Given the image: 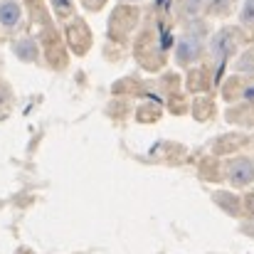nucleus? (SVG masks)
<instances>
[{"label": "nucleus", "mask_w": 254, "mask_h": 254, "mask_svg": "<svg viewBox=\"0 0 254 254\" xmlns=\"http://www.w3.org/2000/svg\"><path fill=\"white\" fill-rule=\"evenodd\" d=\"M200 55H202V40L197 35H183L178 40V47H175L178 64H192Z\"/></svg>", "instance_id": "obj_1"}, {"label": "nucleus", "mask_w": 254, "mask_h": 254, "mask_svg": "<svg viewBox=\"0 0 254 254\" xmlns=\"http://www.w3.org/2000/svg\"><path fill=\"white\" fill-rule=\"evenodd\" d=\"M227 178H230V183L237 185V188L250 185V183H254V163L250 158H235V161H230Z\"/></svg>", "instance_id": "obj_2"}, {"label": "nucleus", "mask_w": 254, "mask_h": 254, "mask_svg": "<svg viewBox=\"0 0 254 254\" xmlns=\"http://www.w3.org/2000/svg\"><path fill=\"white\" fill-rule=\"evenodd\" d=\"M235 45H237V35H235L232 30H220V32L212 37L210 50H212V55L217 57V62H222L227 55L235 52Z\"/></svg>", "instance_id": "obj_3"}, {"label": "nucleus", "mask_w": 254, "mask_h": 254, "mask_svg": "<svg viewBox=\"0 0 254 254\" xmlns=\"http://www.w3.org/2000/svg\"><path fill=\"white\" fill-rule=\"evenodd\" d=\"M22 20V7L17 0H2L0 2V25L5 30H15Z\"/></svg>", "instance_id": "obj_4"}, {"label": "nucleus", "mask_w": 254, "mask_h": 254, "mask_svg": "<svg viewBox=\"0 0 254 254\" xmlns=\"http://www.w3.org/2000/svg\"><path fill=\"white\" fill-rule=\"evenodd\" d=\"M12 52H15V57H17V60H22V62H35V60H37V55H40L37 42H35V40H30V37L17 40V42L12 45Z\"/></svg>", "instance_id": "obj_5"}, {"label": "nucleus", "mask_w": 254, "mask_h": 254, "mask_svg": "<svg viewBox=\"0 0 254 254\" xmlns=\"http://www.w3.org/2000/svg\"><path fill=\"white\" fill-rule=\"evenodd\" d=\"M232 2L235 0H207L205 2V10L210 15H215V17H222V15H227L232 10Z\"/></svg>", "instance_id": "obj_6"}, {"label": "nucleus", "mask_w": 254, "mask_h": 254, "mask_svg": "<svg viewBox=\"0 0 254 254\" xmlns=\"http://www.w3.org/2000/svg\"><path fill=\"white\" fill-rule=\"evenodd\" d=\"M240 22L245 27H254V0H247L240 10Z\"/></svg>", "instance_id": "obj_7"}, {"label": "nucleus", "mask_w": 254, "mask_h": 254, "mask_svg": "<svg viewBox=\"0 0 254 254\" xmlns=\"http://www.w3.org/2000/svg\"><path fill=\"white\" fill-rule=\"evenodd\" d=\"M205 2L207 0H185V7H188V12H197L205 7Z\"/></svg>", "instance_id": "obj_8"}, {"label": "nucleus", "mask_w": 254, "mask_h": 254, "mask_svg": "<svg viewBox=\"0 0 254 254\" xmlns=\"http://www.w3.org/2000/svg\"><path fill=\"white\" fill-rule=\"evenodd\" d=\"M55 7H57V12H69L72 10V5H69V0H55Z\"/></svg>", "instance_id": "obj_9"}, {"label": "nucleus", "mask_w": 254, "mask_h": 254, "mask_svg": "<svg viewBox=\"0 0 254 254\" xmlns=\"http://www.w3.org/2000/svg\"><path fill=\"white\" fill-rule=\"evenodd\" d=\"M247 210L254 215V192H252V195H247Z\"/></svg>", "instance_id": "obj_10"}, {"label": "nucleus", "mask_w": 254, "mask_h": 254, "mask_svg": "<svg viewBox=\"0 0 254 254\" xmlns=\"http://www.w3.org/2000/svg\"><path fill=\"white\" fill-rule=\"evenodd\" d=\"M126 2H133V0H126Z\"/></svg>", "instance_id": "obj_11"}]
</instances>
